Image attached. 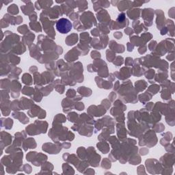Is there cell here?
I'll return each instance as SVG.
<instances>
[{"instance_id": "cell-1", "label": "cell", "mask_w": 175, "mask_h": 175, "mask_svg": "<svg viewBox=\"0 0 175 175\" xmlns=\"http://www.w3.org/2000/svg\"><path fill=\"white\" fill-rule=\"evenodd\" d=\"M56 29L61 34H67L72 29L71 22L65 18H61L56 22Z\"/></svg>"}, {"instance_id": "cell-2", "label": "cell", "mask_w": 175, "mask_h": 175, "mask_svg": "<svg viewBox=\"0 0 175 175\" xmlns=\"http://www.w3.org/2000/svg\"><path fill=\"white\" fill-rule=\"evenodd\" d=\"M60 10H61V7L56 6L52 8H48L47 10L43 11V13L46 17H49L51 19H57L60 15H62V13H60L61 12Z\"/></svg>"}, {"instance_id": "cell-3", "label": "cell", "mask_w": 175, "mask_h": 175, "mask_svg": "<svg viewBox=\"0 0 175 175\" xmlns=\"http://www.w3.org/2000/svg\"><path fill=\"white\" fill-rule=\"evenodd\" d=\"M142 11V17L144 19L145 24L148 25V26H151L154 16V10L151 8H145Z\"/></svg>"}, {"instance_id": "cell-4", "label": "cell", "mask_w": 175, "mask_h": 175, "mask_svg": "<svg viewBox=\"0 0 175 175\" xmlns=\"http://www.w3.org/2000/svg\"><path fill=\"white\" fill-rule=\"evenodd\" d=\"M97 18L100 21L101 23H103L105 24H108L110 23V17H109V14L105 10H101L100 12L97 13Z\"/></svg>"}, {"instance_id": "cell-5", "label": "cell", "mask_w": 175, "mask_h": 175, "mask_svg": "<svg viewBox=\"0 0 175 175\" xmlns=\"http://www.w3.org/2000/svg\"><path fill=\"white\" fill-rule=\"evenodd\" d=\"M156 15L157 16V28L160 29L164 26V24H165L164 14L162 10H156Z\"/></svg>"}, {"instance_id": "cell-6", "label": "cell", "mask_w": 175, "mask_h": 175, "mask_svg": "<svg viewBox=\"0 0 175 175\" xmlns=\"http://www.w3.org/2000/svg\"><path fill=\"white\" fill-rule=\"evenodd\" d=\"M24 2L26 3L27 4L23 5L21 6V10L26 15H30V14L32 15V13L34 12L33 4L31 2Z\"/></svg>"}, {"instance_id": "cell-7", "label": "cell", "mask_w": 175, "mask_h": 175, "mask_svg": "<svg viewBox=\"0 0 175 175\" xmlns=\"http://www.w3.org/2000/svg\"><path fill=\"white\" fill-rule=\"evenodd\" d=\"M53 2L52 1H37L35 3V6L36 8L38 10H41V8H49L51 5L53 4Z\"/></svg>"}, {"instance_id": "cell-8", "label": "cell", "mask_w": 175, "mask_h": 175, "mask_svg": "<svg viewBox=\"0 0 175 175\" xmlns=\"http://www.w3.org/2000/svg\"><path fill=\"white\" fill-rule=\"evenodd\" d=\"M141 10L139 8L131 9L127 11V15L129 19H131L133 20H136L140 17V14Z\"/></svg>"}, {"instance_id": "cell-9", "label": "cell", "mask_w": 175, "mask_h": 175, "mask_svg": "<svg viewBox=\"0 0 175 175\" xmlns=\"http://www.w3.org/2000/svg\"><path fill=\"white\" fill-rule=\"evenodd\" d=\"M118 8L120 11H124L128 9L129 7L132 6V2L130 1H120L117 5Z\"/></svg>"}, {"instance_id": "cell-10", "label": "cell", "mask_w": 175, "mask_h": 175, "mask_svg": "<svg viewBox=\"0 0 175 175\" xmlns=\"http://www.w3.org/2000/svg\"><path fill=\"white\" fill-rule=\"evenodd\" d=\"M78 41V36L76 34H73L68 36L66 39V43L67 45L71 46V45H75Z\"/></svg>"}, {"instance_id": "cell-11", "label": "cell", "mask_w": 175, "mask_h": 175, "mask_svg": "<svg viewBox=\"0 0 175 175\" xmlns=\"http://www.w3.org/2000/svg\"><path fill=\"white\" fill-rule=\"evenodd\" d=\"M146 85H147V83L144 80L136 81V83H135V88H136V90L138 92H141V91L144 90L146 87Z\"/></svg>"}, {"instance_id": "cell-12", "label": "cell", "mask_w": 175, "mask_h": 175, "mask_svg": "<svg viewBox=\"0 0 175 175\" xmlns=\"http://www.w3.org/2000/svg\"><path fill=\"white\" fill-rule=\"evenodd\" d=\"M93 6H99V7H104V8H108L110 5V2L107 1H92Z\"/></svg>"}, {"instance_id": "cell-13", "label": "cell", "mask_w": 175, "mask_h": 175, "mask_svg": "<svg viewBox=\"0 0 175 175\" xmlns=\"http://www.w3.org/2000/svg\"><path fill=\"white\" fill-rule=\"evenodd\" d=\"M76 2V5L77 6L79 7V11H83L86 10L88 8V2L85 1H77Z\"/></svg>"}, {"instance_id": "cell-14", "label": "cell", "mask_w": 175, "mask_h": 175, "mask_svg": "<svg viewBox=\"0 0 175 175\" xmlns=\"http://www.w3.org/2000/svg\"><path fill=\"white\" fill-rule=\"evenodd\" d=\"M152 95H149V94H148L147 92H145V94H140L139 96V98H140V100L141 101L142 103H145L147 101L151 99Z\"/></svg>"}, {"instance_id": "cell-15", "label": "cell", "mask_w": 175, "mask_h": 175, "mask_svg": "<svg viewBox=\"0 0 175 175\" xmlns=\"http://www.w3.org/2000/svg\"><path fill=\"white\" fill-rule=\"evenodd\" d=\"M8 12L12 14V15H17V14L19 13V9H18V7H17V5L12 4L8 7Z\"/></svg>"}, {"instance_id": "cell-16", "label": "cell", "mask_w": 175, "mask_h": 175, "mask_svg": "<svg viewBox=\"0 0 175 175\" xmlns=\"http://www.w3.org/2000/svg\"><path fill=\"white\" fill-rule=\"evenodd\" d=\"M23 79V82L24 83H26V84H29V85H31L32 84V77L30 76L29 74H24L23 77L22 78Z\"/></svg>"}, {"instance_id": "cell-17", "label": "cell", "mask_w": 175, "mask_h": 175, "mask_svg": "<svg viewBox=\"0 0 175 175\" xmlns=\"http://www.w3.org/2000/svg\"><path fill=\"white\" fill-rule=\"evenodd\" d=\"M30 28L32 30H34L36 32H41L42 30H41V27L40 26L39 23H30Z\"/></svg>"}, {"instance_id": "cell-18", "label": "cell", "mask_w": 175, "mask_h": 175, "mask_svg": "<svg viewBox=\"0 0 175 175\" xmlns=\"http://www.w3.org/2000/svg\"><path fill=\"white\" fill-rule=\"evenodd\" d=\"M78 114H77L76 113H71L69 114L68 116V119L69 120V121L72 122H75L77 120V117H78Z\"/></svg>"}, {"instance_id": "cell-19", "label": "cell", "mask_w": 175, "mask_h": 175, "mask_svg": "<svg viewBox=\"0 0 175 175\" xmlns=\"http://www.w3.org/2000/svg\"><path fill=\"white\" fill-rule=\"evenodd\" d=\"M159 90V86L157 85H153L150 86L148 88V92H152V94H155Z\"/></svg>"}, {"instance_id": "cell-20", "label": "cell", "mask_w": 175, "mask_h": 175, "mask_svg": "<svg viewBox=\"0 0 175 175\" xmlns=\"http://www.w3.org/2000/svg\"><path fill=\"white\" fill-rule=\"evenodd\" d=\"M22 92L24 94H26V95H29L30 96L31 94H33L34 92V90L31 88L30 87H24V88L22 90Z\"/></svg>"}, {"instance_id": "cell-21", "label": "cell", "mask_w": 175, "mask_h": 175, "mask_svg": "<svg viewBox=\"0 0 175 175\" xmlns=\"http://www.w3.org/2000/svg\"><path fill=\"white\" fill-rule=\"evenodd\" d=\"M88 91H91V90L88 89V88H86L85 87H80L79 89H78V92H79L80 94H81L82 92H85V93H83V94H82V95L84 96H88L87 94H86L85 92H88ZM89 94H91V93H89Z\"/></svg>"}, {"instance_id": "cell-22", "label": "cell", "mask_w": 175, "mask_h": 175, "mask_svg": "<svg viewBox=\"0 0 175 175\" xmlns=\"http://www.w3.org/2000/svg\"><path fill=\"white\" fill-rule=\"evenodd\" d=\"M18 31L19 32H21V34H26V33H28V29L27 28V26L24 25L23 26H21L19 28H18Z\"/></svg>"}, {"instance_id": "cell-23", "label": "cell", "mask_w": 175, "mask_h": 175, "mask_svg": "<svg viewBox=\"0 0 175 175\" xmlns=\"http://www.w3.org/2000/svg\"><path fill=\"white\" fill-rule=\"evenodd\" d=\"M123 63V58L122 57H120V56H118L116 58V60L114 62V64L116 65V66H120V65H122Z\"/></svg>"}, {"instance_id": "cell-24", "label": "cell", "mask_w": 175, "mask_h": 175, "mask_svg": "<svg viewBox=\"0 0 175 175\" xmlns=\"http://www.w3.org/2000/svg\"><path fill=\"white\" fill-rule=\"evenodd\" d=\"M148 2H140V1H134V2H132V6L131 7H140L142 5L144 4V3Z\"/></svg>"}, {"instance_id": "cell-25", "label": "cell", "mask_w": 175, "mask_h": 175, "mask_svg": "<svg viewBox=\"0 0 175 175\" xmlns=\"http://www.w3.org/2000/svg\"><path fill=\"white\" fill-rule=\"evenodd\" d=\"M155 75V71H153V70H150L149 71H148L147 73H146V77L148 79H151V78H153V77Z\"/></svg>"}, {"instance_id": "cell-26", "label": "cell", "mask_w": 175, "mask_h": 175, "mask_svg": "<svg viewBox=\"0 0 175 175\" xmlns=\"http://www.w3.org/2000/svg\"><path fill=\"white\" fill-rule=\"evenodd\" d=\"M75 108L77 109H78V110H79V111L83 110V109H84V105H83V103H79L77 104V105L75 106Z\"/></svg>"}, {"instance_id": "cell-27", "label": "cell", "mask_w": 175, "mask_h": 175, "mask_svg": "<svg viewBox=\"0 0 175 175\" xmlns=\"http://www.w3.org/2000/svg\"><path fill=\"white\" fill-rule=\"evenodd\" d=\"M70 17V19H71L72 20H75L76 19L78 18V14L75 12H73L72 14L70 15V17Z\"/></svg>"}, {"instance_id": "cell-28", "label": "cell", "mask_w": 175, "mask_h": 175, "mask_svg": "<svg viewBox=\"0 0 175 175\" xmlns=\"http://www.w3.org/2000/svg\"><path fill=\"white\" fill-rule=\"evenodd\" d=\"M124 32L126 33V34L129 35V36H130V35H131V34H133V30L129 28L125 29V30H124Z\"/></svg>"}, {"instance_id": "cell-29", "label": "cell", "mask_w": 175, "mask_h": 175, "mask_svg": "<svg viewBox=\"0 0 175 175\" xmlns=\"http://www.w3.org/2000/svg\"><path fill=\"white\" fill-rule=\"evenodd\" d=\"M114 36L117 39H120L122 37V34L121 32H116L114 34Z\"/></svg>"}, {"instance_id": "cell-30", "label": "cell", "mask_w": 175, "mask_h": 175, "mask_svg": "<svg viewBox=\"0 0 175 175\" xmlns=\"http://www.w3.org/2000/svg\"><path fill=\"white\" fill-rule=\"evenodd\" d=\"M173 9H174V8H172L170 10H169L168 15L170 17H172V18H174V11H172Z\"/></svg>"}, {"instance_id": "cell-31", "label": "cell", "mask_w": 175, "mask_h": 175, "mask_svg": "<svg viewBox=\"0 0 175 175\" xmlns=\"http://www.w3.org/2000/svg\"><path fill=\"white\" fill-rule=\"evenodd\" d=\"M116 95L114 92H111V94L109 96V98L111 99V101H114V98H116Z\"/></svg>"}, {"instance_id": "cell-32", "label": "cell", "mask_w": 175, "mask_h": 175, "mask_svg": "<svg viewBox=\"0 0 175 175\" xmlns=\"http://www.w3.org/2000/svg\"><path fill=\"white\" fill-rule=\"evenodd\" d=\"M127 49H128L127 50L129 51H132L133 49V46H132L131 44V46H129V43H127Z\"/></svg>"}, {"instance_id": "cell-33", "label": "cell", "mask_w": 175, "mask_h": 175, "mask_svg": "<svg viewBox=\"0 0 175 175\" xmlns=\"http://www.w3.org/2000/svg\"><path fill=\"white\" fill-rule=\"evenodd\" d=\"M118 2H118V1H115V2H114V1H111V4L113 5L114 6H117Z\"/></svg>"}]
</instances>
